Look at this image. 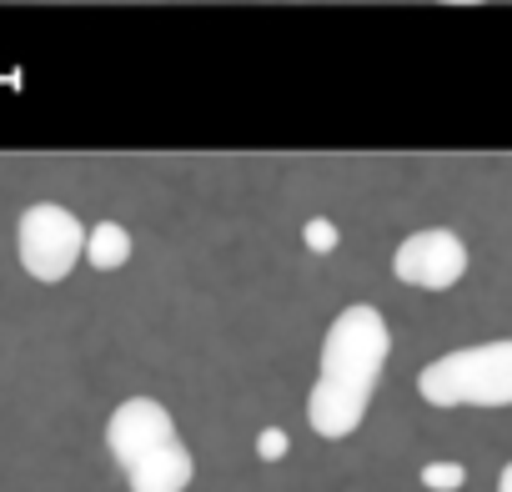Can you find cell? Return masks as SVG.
<instances>
[{
  "label": "cell",
  "instance_id": "7",
  "mask_svg": "<svg viewBox=\"0 0 512 492\" xmlns=\"http://www.w3.org/2000/svg\"><path fill=\"white\" fill-rule=\"evenodd\" d=\"M81 257L96 267V272H116L131 262V231L121 221H96L86 231V246H81Z\"/></svg>",
  "mask_w": 512,
  "mask_h": 492
},
{
  "label": "cell",
  "instance_id": "5",
  "mask_svg": "<svg viewBox=\"0 0 512 492\" xmlns=\"http://www.w3.org/2000/svg\"><path fill=\"white\" fill-rule=\"evenodd\" d=\"M176 437H181V432H176V417H171L166 402H156V397H126V402L111 412V422H106V447H111V457H116L121 472L136 467L146 452L176 442Z\"/></svg>",
  "mask_w": 512,
  "mask_h": 492
},
{
  "label": "cell",
  "instance_id": "10",
  "mask_svg": "<svg viewBox=\"0 0 512 492\" xmlns=\"http://www.w3.org/2000/svg\"><path fill=\"white\" fill-rule=\"evenodd\" d=\"M256 457H262V462L287 457V432H282V427H267L262 437H256Z\"/></svg>",
  "mask_w": 512,
  "mask_h": 492
},
{
  "label": "cell",
  "instance_id": "3",
  "mask_svg": "<svg viewBox=\"0 0 512 492\" xmlns=\"http://www.w3.org/2000/svg\"><path fill=\"white\" fill-rule=\"evenodd\" d=\"M81 246H86V226L61 201H36L16 221V257L31 282H46V287L66 282L81 262Z\"/></svg>",
  "mask_w": 512,
  "mask_h": 492
},
{
  "label": "cell",
  "instance_id": "8",
  "mask_svg": "<svg viewBox=\"0 0 512 492\" xmlns=\"http://www.w3.org/2000/svg\"><path fill=\"white\" fill-rule=\"evenodd\" d=\"M467 482V467L462 462H427L422 467V487L427 492H457Z\"/></svg>",
  "mask_w": 512,
  "mask_h": 492
},
{
  "label": "cell",
  "instance_id": "6",
  "mask_svg": "<svg viewBox=\"0 0 512 492\" xmlns=\"http://www.w3.org/2000/svg\"><path fill=\"white\" fill-rule=\"evenodd\" d=\"M191 477H196V457H191V447L181 437L156 447V452H146L136 467H126L131 492H186Z\"/></svg>",
  "mask_w": 512,
  "mask_h": 492
},
{
  "label": "cell",
  "instance_id": "9",
  "mask_svg": "<svg viewBox=\"0 0 512 492\" xmlns=\"http://www.w3.org/2000/svg\"><path fill=\"white\" fill-rule=\"evenodd\" d=\"M302 241H307V252L327 257V252H337V241H342V231H337V221H327V216H312V221L302 226Z\"/></svg>",
  "mask_w": 512,
  "mask_h": 492
},
{
  "label": "cell",
  "instance_id": "1",
  "mask_svg": "<svg viewBox=\"0 0 512 492\" xmlns=\"http://www.w3.org/2000/svg\"><path fill=\"white\" fill-rule=\"evenodd\" d=\"M392 352V327L372 302H352L337 312L322 342V367L307 392V422L317 437L342 442L362 427L367 402L377 392V377Z\"/></svg>",
  "mask_w": 512,
  "mask_h": 492
},
{
  "label": "cell",
  "instance_id": "2",
  "mask_svg": "<svg viewBox=\"0 0 512 492\" xmlns=\"http://www.w3.org/2000/svg\"><path fill=\"white\" fill-rule=\"evenodd\" d=\"M417 392L432 407H507L512 402V342H482L447 352L417 372Z\"/></svg>",
  "mask_w": 512,
  "mask_h": 492
},
{
  "label": "cell",
  "instance_id": "11",
  "mask_svg": "<svg viewBox=\"0 0 512 492\" xmlns=\"http://www.w3.org/2000/svg\"><path fill=\"white\" fill-rule=\"evenodd\" d=\"M497 492H512V467H502V472H497Z\"/></svg>",
  "mask_w": 512,
  "mask_h": 492
},
{
  "label": "cell",
  "instance_id": "4",
  "mask_svg": "<svg viewBox=\"0 0 512 492\" xmlns=\"http://www.w3.org/2000/svg\"><path fill=\"white\" fill-rule=\"evenodd\" d=\"M392 272L417 292H447L467 272V241L452 226H422L392 252Z\"/></svg>",
  "mask_w": 512,
  "mask_h": 492
}]
</instances>
